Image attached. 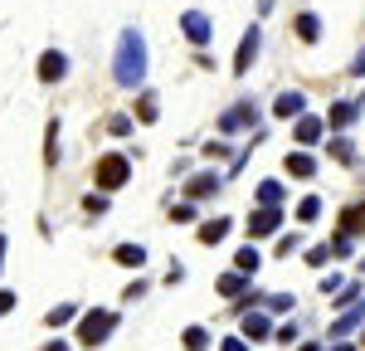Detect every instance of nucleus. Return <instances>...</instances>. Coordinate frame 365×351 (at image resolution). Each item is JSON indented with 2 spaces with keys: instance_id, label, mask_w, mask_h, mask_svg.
Returning a JSON list of instances; mask_svg holds the SVG:
<instances>
[{
  "instance_id": "f257e3e1",
  "label": "nucleus",
  "mask_w": 365,
  "mask_h": 351,
  "mask_svg": "<svg viewBox=\"0 0 365 351\" xmlns=\"http://www.w3.org/2000/svg\"><path fill=\"white\" fill-rule=\"evenodd\" d=\"M117 78H122V83H137V78H141V39H137V34H122V63H117Z\"/></svg>"
},
{
  "instance_id": "f03ea898",
  "label": "nucleus",
  "mask_w": 365,
  "mask_h": 351,
  "mask_svg": "<svg viewBox=\"0 0 365 351\" xmlns=\"http://www.w3.org/2000/svg\"><path fill=\"white\" fill-rule=\"evenodd\" d=\"M113 322H117V312H88L83 327H78V342H83V347H98V342H108Z\"/></svg>"
},
{
  "instance_id": "7ed1b4c3",
  "label": "nucleus",
  "mask_w": 365,
  "mask_h": 351,
  "mask_svg": "<svg viewBox=\"0 0 365 351\" xmlns=\"http://www.w3.org/2000/svg\"><path fill=\"white\" fill-rule=\"evenodd\" d=\"M127 171H132L127 156H103V161H98V185H103V190H117V185L127 180Z\"/></svg>"
},
{
  "instance_id": "20e7f679",
  "label": "nucleus",
  "mask_w": 365,
  "mask_h": 351,
  "mask_svg": "<svg viewBox=\"0 0 365 351\" xmlns=\"http://www.w3.org/2000/svg\"><path fill=\"white\" fill-rule=\"evenodd\" d=\"M278 225H282V215L273 210V205H263V210H253V215H249V234H253V239H258V234H273Z\"/></svg>"
},
{
  "instance_id": "39448f33",
  "label": "nucleus",
  "mask_w": 365,
  "mask_h": 351,
  "mask_svg": "<svg viewBox=\"0 0 365 351\" xmlns=\"http://www.w3.org/2000/svg\"><path fill=\"white\" fill-rule=\"evenodd\" d=\"M39 78H44V83L63 78V54H44V63H39Z\"/></svg>"
},
{
  "instance_id": "423d86ee",
  "label": "nucleus",
  "mask_w": 365,
  "mask_h": 351,
  "mask_svg": "<svg viewBox=\"0 0 365 351\" xmlns=\"http://www.w3.org/2000/svg\"><path fill=\"white\" fill-rule=\"evenodd\" d=\"M244 337H249V342H263V337H273V332H268V322L253 312V317H244Z\"/></svg>"
},
{
  "instance_id": "0eeeda50",
  "label": "nucleus",
  "mask_w": 365,
  "mask_h": 351,
  "mask_svg": "<svg viewBox=\"0 0 365 351\" xmlns=\"http://www.w3.org/2000/svg\"><path fill=\"white\" fill-rule=\"evenodd\" d=\"M117 263H127V268H132V263H146V249H141V244H122V249H117Z\"/></svg>"
},
{
  "instance_id": "6e6552de",
  "label": "nucleus",
  "mask_w": 365,
  "mask_h": 351,
  "mask_svg": "<svg viewBox=\"0 0 365 351\" xmlns=\"http://www.w3.org/2000/svg\"><path fill=\"white\" fill-rule=\"evenodd\" d=\"M229 234V220H210V225H200V239L205 244H215V239H225Z\"/></svg>"
},
{
  "instance_id": "1a4fd4ad",
  "label": "nucleus",
  "mask_w": 365,
  "mask_h": 351,
  "mask_svg": "<svg viewBox=\"0 0 365 351\" xmlns=\"http://www.w3.org/2000/svg\"><path fill=\"white\" fill-rule=\"evenodd\" d=\"M317 132H322V122H312V117H302V122H297V142H302V146L317 142Z\"/></svg>"
},
{
  "instance_id": "9d476101",
  "label": "nucleus",
  "mask_w": 365,
  "mask_h": 351,
  "mask_svg": "<svg viewBox=\"0 0 365 351\" xmlns=\"http://www.w3.org/2000/svg\"><path fill=\"white\" fill-rule=\"evenodd\" d=\"M287 171L297 176V180H307V176H312V156H302V151H297V156H287Z\"/></svg>"
},
{
  "instance_id": "9b49d317",
  "label": "nucleus",
  "mask_w": 365,
  "mask_h": 351,
  "mask_svg": "<svg viewBox=\"0 0 365 351\" xmlns=\"http://www.w3.org/2000/svg\"><path fill=\"white\" fill-rule=\"evenodd\" d=\"M278 113L282 117H297V113H302V98H297V93H282V98H278Z\"/></svg>"
},
{
  "instance_id": "f8f14e48",
  "label": "nucleus",
  "mask_w": 365,
  "mask_h": 351,
  "mask_svg": "<svg viewBox=\"0 0 365 351\" xmlns=\"http://www.w3.org/2000/svg\"><path fill=\"white\" fill-rule=\"evenodd\" d=\"M361 225H365V205H356V210H346V220H341V230H346V234H356Z\"/></svg>"
},
{
  "instance_id": "ddd939ff",
  "label": "nucleus",
  "mask_w": 365,
  "mask_h": 351,
  "mask_svg": "<svg viewBox=\"0 0 365 351\" xmlns=\"http://www.w3.org/2000/svg\"><path fill=\"white\" fill-rule=\"evenodd\" d=\"M239 288H244V273H225V278H220V292H225V297H234Z\"/></svg>"
},
{
  "instance_id": "4468645a",
  "label": "nucleus",
  "mask_w": 365,
  "mask_h": 351,
  "mask_svg": "<svg viewBox=\"0 0 365 351\" xmlns=\"http://www.w3.org/2000/svg\"><path fill=\"white\" fill-rule=\"evenodd\" d=\"M253 49H258V34H249V39H244V49H239V63H234V68H249Z\"/></svg>"
},
{
  "instance_id": "2eb2a0df",
  "label": "nucleus",
  "mask_w": 365,
  "mask_h": 351,
  "mask_svg": "<svg viewBox=\"0 0 365 351\" xmlns=\"http://www.w3.org/2000/svg\"><path fill=\"white\" fill-rule=\"evenodd\" d=\"M205 342H210L205 327H190V332H185V347H190V351H205Z\"/></svg>"
},
{
  "instance_id": "dca6fc26",
  "label": "nucleus",
  "mask_w": 365,
  "mask_h": 351,
  "mask_svg": "<svg viewBox=\"0 0 365 351\" xmlns=\"http://www.w3.org/2000/svg\"><path fill=\"white\" fill-rule=\"evenodd\" d=\"M185 34H190V39H205L210 29H205V20H200V15H185Z\"/></svg>"
},
{
  "instance_id": "f3484780",
  "label": "nucleus",
  "mask_w": 365,
  "mask_h": 351,
  "mask_svg": "<svg viewBox=\"0 0 365 351\" xmlns=\"http://www.w3.org/2000/svg\"><path fill=\"white\" fill-rule=\"evenodd\" d=\"M317 215H322V205L312 200V195H307V200H302V205H297V220H317Z\"/></svg>"
},
{
  "instance_id": "a211bd4d",
  "label": "nucleus",
  "mask_w": 365,
  "mask_h": 351,
  "mask_svg": "<svg viewBox=\"0 0 365 351\" xmlns=\"http://www.w3.org/2000/svg\"><path fill=\"white\" fill-rule=\"evenodd\" d=\"M253 268H258V254L244 249V254H239V273H253Z\"/></svg>"
},
{
  "instance_id": "6ab92c4d",
  "label": "nucleus",
  "mask_w": 365,
  "mask_h": 351,
  "mask_svg": "<svg viewBox=\"0 0 365 351\" xmlns=\"http://www.w3.org/2000/svg\"><path fill=\"white\" fill-rule=\"evenodd\" d=\"M351 113H356V108H351V103H341V108H331V122L341 127V122H351Z\"/></svg>"
},
{
  "instance_id": "aec40b11",
  "label": "nucleus",
  "mask_w": 365,
  "mask_h": 351,
  "mask_svg": "<svg viewBox=\"0 0 365 351\" xmlns=\"http://www.w3.org/2000/svg\"><path fill=\"white\" fill-rule=\"evenodd\" d=\"M68 317H73V307L63 302V307H54V312H49V327H58V322H68Z\"/></svg>"
},
{
  "instance_id": "412c9836",
  "label": "nucleus",
  "mask_w": 365,
  "mask_h": 351,
  "mask_svg": "<svg viewBox=\"0 0 365 351\" xmlns=\"http://www.w3.org/2000/svg\"><path fill=\"white\" fill-rule=\"evenodd\" d=\"M297 29H302V39H317V20H312V15H302V25H297Z\"/></svg>"
},
{
  "instance_id": "4be33fe9",
  "label": "nucleus",
  "mask_w": 365,
  "mask_h": 351,
  "mask_svg": "<svg viewBox=\"0 0 365 351\" xmlns=\"http://www.w3.org/2000/svg\"><path fill=\"white\" fill-rule=\"evenodd\" d=\"M15 307V292H0V312H10Z\"/></svg>"
},
{
  "instance_id": "5701e85b",
  "label": "nucleus",
  "mask_w": 365,
  "mask_h": 351,
  "mask_svg": "<svg viewBox=\"0 0 365 351\" xmlns=\"http://www.w3.org/2000/svg\"><path fill=\"white\" fill-rule=\"evenodd\" d=\"M225 351H244V342H225Z\"/></svg>"
},
{
  "instance_id": "b1692460",
  "label": "nucleus",
  "mask_w": 365,
  "mask_h": 351,
  "mask_svg": "<svg viewBox=\"0 0 365 351\" xmlns=\"http://www.w3.org/2000/svg\"><path fill=\"white\" fill-rule=\"evenodd\" d=\"M302 351H322V347H302Z\"/></svg>"
}]
</instances>
